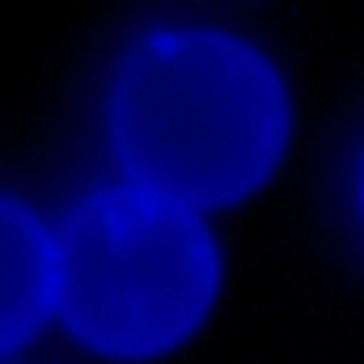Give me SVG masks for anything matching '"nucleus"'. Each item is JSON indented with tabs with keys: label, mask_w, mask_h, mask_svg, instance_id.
<instances>
[{
	"label": "nucleus",
	"mask_w": 364,
	"mask_h": 364,
	"mask_svg": "<svg viewBox=\"0 0 364 364\" xmlns=\"http://www.w3.org/2000/svg\"><path fill=\"white\" fill-rule=\"evenodd\" d=\"M127 170L174 203H229L272 174L288 106L272 64L216 30L153 34L114 85Z\"/></svg>",
	"instance_id": "1"
},
{
	"label": "nucleus",
	"mask_w": 364,
	"mask_h": 364,
	"mask_svg": "<svg viewBox=\"0 0 364 364\" xmlns=\"http://www.w3.org/2000/svg\"><path fill=\"white\" fill-rule=\"evenodd\" d=\"M216 292L208 229L166 195L106 191L68 220L60 305L97 352L153 356L182 343Z\"/></svg>",
	"instance_id": "2"
},
{
	"label": "nucleus",
	"mask_w": 364,
	"mask_h": 364,
	"mask_svg": "<svg viewBox=\"0 0 364 364\" xmlns=\"http://www.w3.org/2000/svg\"><path fill=\"white\" fill-rule=\"evenodd\" d=\"M60 292V255L34 216L0 199V352L38 331Z\"/></svg>",
	"instance_id": "3"
}]
</instances>
